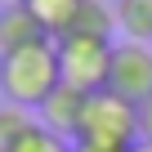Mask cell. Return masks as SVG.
I'll list each match as a JSON object with an SVG mask.
<instances>
[{"mask_svg": "<svg viewBox=\"0 0 152 152\" xmlns=\"http://www.w3.org/2000/svg\"><path fill=\"white\" fill-rule=\"evenodd\" d=\"M139 139H143V143H152V99H143V103H139Z\"/></svg>", "mask_w": 152, "mask_h": 152, "instance_id": "obj_12", "label": "cell"}, {"mask_svg": "<svg viewBox=\"0 0 152 152\" xmlns=\"http://www.w3.org/2000/svg\"><path fill=\"white\" fill-rule=\"evenodd\" d=\"M5 152H76V143L72 139H63V134H54V130H45L40 121L31 125V130H23Z\"/></svg>", "mask_w": 152, "mask_h": 152, "instance_id": "obj_10", "label": "cell"}, {"mask_svg": "<svg viewBox=\"0 0 152 152\" xmlns=\"http://www.w3.org/2000/svg\"><path fill=\"white\" fill-rule=\"evenodd\" d=\"M107 90L130 99V103L152 99V45H139V40H116L112 45Z\"/></svg>", "mask_w": 152, "mask_h": 152, "instance_id": "obj_4", "label": "cell"}, {"mask_svg": "<svg viewBox=\"0 0 152 152\" xmlns=\"http://www.w3.org/2000/svg\"><path fill=\"white\" fill-rule=\"evenodd\" d=\"M9 5H14V0H9Z\"/></svg>", "mask_w": 152, "mask_h": 152, "instance_id": "obj_15", "label": "cell"}, {"mask_svg": "<svg viewBox=\"0 0 152 152\" xmlns=\"http://www.w3.org/2000/svg\"><path fill=\"white\" fill-rule=\"evenodd\" d=\"M58 85H63V72H58V45L54 40H31L23 49L0 54V94H5V103H18L31 112Z\"/></svg>", "mask_w": 152, "mask_h": 152, "instance_id": "obj_1", "label": "cell"}, {"mask_svg": "<svg viewBox=\"0 0 152 152\" xmlns=\"http://www.w3.org/2000/svg\"><path fill=\"white\" fill-rule=\"evenodd\" d=\"M31 40H49L45 27L36 23V14L23 5V0H14V5L0 9V54H9V49H23Z\"/></svg>", "mask_w": 152, "mask_h": 152, "instance_id": "obj_6", "label": "cell"}, {"mask_svg": "<svg viewBox=\"0 0 152 152\" xmlns=\"http://www.w3.org/2000/svg\"><path fill=\"white\" fill-rule=\"evenodd\" d=\"M76 139L107 143V148H134L139 143V103H130L112 90H94L85 99V116H81Z\"/></svg>", "mask_w": 152, "mask_h": 152, "instance_id": "obj_2", "label": "cell"}, {"mask_svg": "<svg viewBox=\"0 0 152 152\" xmlns=\"http://www.w3.org/2000/svg\"><path fill=\"white\" fill-rule=\"evenodd\" d=\"M85 90H76V85H58L40 107H36V121L45 125V130H54V134H63V139H76V130H81V116H85Z\"/></svg>", "mask_w": 152, "mask_h": 152, "instance_id": "obj_5", "label": "cell"}, {"mask_svg": "<svg viewBox=\"0 0 152 152\" xmlns=\"http://www.w3.org/2000/svg\"><path fill=\"white\" fill-rule=\"evenodd\" d=\"M36 125V116L27 112V107H18V103H5V107H0V152H5L23 130H31Z\"/></svg>", "mask_w": 152, "mask_h": 152, "instance_id": "obj_11", "label": "cell"}, {"mask_svg": "<svg viewBox=\"0 0 152 152\" xmlns=\"http://www.w3.org/2000/svg\"><path fill=\"white\" fill-rule=\"evenodd\" d=\"M116 31V9H112V0H85L81 14L72 18V27L63 36H85V40H112Z\"/></svg>", "mask_w": 152, "mask_h": 152, "instance_id": "obj_7", "label": "cell"}, {"mask_svg": "<svg viewBox=\"0 0 152 152\" xmlns=\"http://www.w3.org/2000/svg\"><path fill=\"white\" fill-rule=\"evenodd\" d=\"M58 72L76 90H107V67H112V45L116 40H85V36H58Z\"/></svg>", "mask_w": 152, "mask_h": 152, "instance_id": "obj_3", "label": "cell"}, {"mask_svg": "<svg viewBox=\"0 0 152 152\" xmlns=\"http://www.w3.org/2000/svg\"><path fill=\"white\" fill-rule=\"evenodd\" d=\"M23 5L36 14V23L45 27V36H49V40H58V36L72 27V18L81 14L85 0H23Z\"/></svg>", "mask_w": 152, "mask_h": 152, "instance_id": "obj_9", "label": "cell"}, {"mask_svg": "<svg viewBox=\"0 0 152 152\" xmlns=\"http://www.w3.org/2000/svg\"><path fill=\"white\" fill-rule=\"evenodd\" d=\"M116 9V31L125 40L152 45V0H112Z\"/></svg>", "mask_w": 152, "mask_h": 152, "instance_id": "obj_8", "label": "cell"}, {"mask_svg": "<svg viewBox=\"0 0 152 152\" xmlns=\"http://www.w3.org/2000/svg\"><path fill=\"white\" fill-rule=\"evenodd\" d=\"M130 152H152V143H143V139H139V143H134Z\"/></svg>", "mask_w": 152, "mask_h": 152, "instance_id": "obj_14", "label": "cell"}, {"mask_svg": "<svg viewBox=\"0 0 152 152\" xmlns=\"http://www.w3.org/2000/svg\"><path fill=\"white\" fill-rule=\"evenodd\" d=\"M76 152H130V148H107V143H81V139H72Z\"/></svg>", "mask_w": 152, "mask_h": 152, "instance_id": "obj_13", "label": "cell"}]
</instances>
